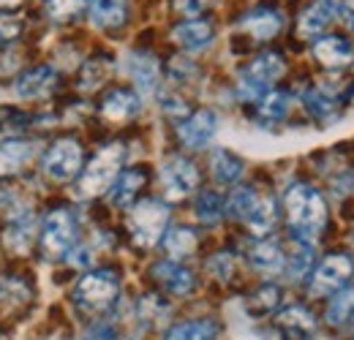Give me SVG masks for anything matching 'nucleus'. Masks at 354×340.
I'll use <instances>...</instances> for the list:
<instances>
[{
  "label": "nucleus",
  "mask_w": 354,
  "mask_h": 340,
  "mask_svg": "<svg viewBox=\"0 0 354 340\" xmlns=\"http://www.w3.org/2000/svg\"><path fill=\"white\" fill-rule=\"evenodd\" d=\"M283 205H286L289 226H292L295 237H300L303 243H310L316 237V232H322V226L327 223V205H324L322 193L306 182H295L286 191Z\"/></svg>",
  "instance_id": "obj_1"
},
{
  "label": "nucleus",
  "mask_w": 354,
  "mask_h": 340,
  "mask_svg": "<svg viewBox=\"0 0 354 340\" xmlns=\"http://www.w3.org/2000/svg\"><path fill=\"white\" fill-rule=\"evenodd\" d=\"M126 161V147L120 142H112L106 147H101L93 161L82 169V177H80V193L82 196H101L104 191L112 188V182L118 180L120 174V167Z\"/></svg>",
  "instance_id": "obj_2"
},
{
  "label": "nucleus",
  "mask_w": 354,
  "mask_h": 340,
  "mask_svg": "<svg viewBox=\"0 0 354 340\" xmlns=\"http://www.w3.org/2000/svg\"><path fill=\"white\" fill-rule=\"evenodd\" d=\"M169 223V207L158 199H145L133 205L129 213V232L136 248H153L167 234Z\"/></svg>",
  "instance_id": "obj_3"
},
{
  "label": "nucleus",
  "mask_w": 354,
  "mask_h": 340,
  "mask_svg": "<svg viewBox=\"0 0 354 340\" xmlns=\"http://www.w3.org/2000/svg\"><path fill=\"white\" fill-rule=\"evenodd\" d=\"M286 71V63L281 55L275 52H265L259 55L257 60H251L243 71H240V79H237V93L243 101H259L270 93V87L275 79H281Z\"/></svg>",
  "instance_id": "obj_4"
},
{
  "label": "nucleus",
  "mask_w": 354,
  "mask_h": 340,
  "mask_svg": "<svg viewBox=\"0 0 354 340\" xmlns=\"http://www.w3.org/2000/svg\"><path fill=\"white\" fill-rule=\"evenodd\" d=\"M118 292H120V281L115 272H109V270L88 272L80 278V283L74 289V302L88 313H101L115 305Z\"/></svg>",
  "instance_id": "obj_5"
},
{
  "label": "nucleus",
  "mask_w": 354,
  "mask_h": 340,
  "mask_svg": "<svg viewBox=\"0 0 354 340\" xmlns=\"http://www.w3.org/2000/svg\"><path fill=\"white\" fill-rule=\"evenodd\" d=\"M77 245V220L68 210H52L41 223V251L46 258H63Z\"/></svg>",
  "instance_id": "obj_6"
},
{
  "label": "nucleus",
  "mask_w": 354,
  "mask_h": 340,
  "mask_svg": "<svg viewBox=\"0 0 354 340\" xmlns=\"http://www.w3.org/2000/svg\"><path fill=\"white\" fill-rule=\"evenodd\" d=\"M82 171V147L74 139L55 142L44 155V174L55 182L74 180Z\"/></svg>",
  "instance_id": "obj_7"
},
{
  "label": "nucleus",
  "mask_w": 354,
  "mask_h": 340,
  "mask_svg": "<svg viewBox=\"0 0 354 340\" xmlns=\"http://www.w3.org/2000/svg\"><path fill=\"white\" fill-rule=\"evenodd\" d=\"M352 272H354V264L349 256H344V254L327 256V258L316 267V272H313V278H310V294H313V297H330V294L341 292L344 283L352 278Z\"/></svg>",
  "instance_id": "obj_8"
},
{
  "label": "nucleus",
  "mask_w": 354,
  "mask_h": 340,
  "mask_svg": "<svg viewBox=\"0 0 354 340\" xmlns=\"http://www.w3.org/2000/svg\"><path fill=\"white\" fill-rule=\"evenodd\" d=\"M161 185H164V193L167 199L172 202H180L185 196H191L199 185V171L196 167L188 161V158H180V155H172L169 161H164L161 167Z\"/></svg>",
  "instance_id": "obj_9"
},
{
  "label": "nucleus",
  "mask_w": 354,
  "mask_h": 340,
  "mask_svg": "<svg viewBox=\"0 0 354 340\" xmlns=\"http://www.w3.org/2000/svg\"><path fill=\"white\" fill-rule=\"evenodd\" d=\"M216 131H218V117H216V112L199 109V112L188 115V117L177 126V136H180L183 147H188V150H202V147H207V144L213 142Z\"/></svg>",
  "instance_id": "obj_10"
},
{
  "label": "nucleus",
  "mask_w": 354,
  "mask_h": 340,
  "mask_svg": "<svg viewBox=\"0 0 354 340\" xmlns=\"http://www.w3.org/2000/svg\"><path fill=\"white\" fill-rule=\"evenodd\" d=\"M275 330L283 340H310L316 332V319L308 308L289 305L275 316Z\"/></svg>",
  "instance_id": "obj_11"
},
{
  "label": "nucleus",
  "mask_w": 354,
  "mask_h": 340,
  "mask_svg": "<svg viewBox=\"0 0 354 340\" xmlns=\"http://www.w3.org/2000/svg\"><path fill=\"white\" fill-rule=\"evenodd\" d=\"M344 14V6L338 0H316L308 11L300 17V36L303 39H313L319 33H324L338 17Z\"/></svg>",
  "instance_id": "obj_12"
},
{
  "label": "nucleus",
  "mask_w": 354,
  "mask_h": 340,
  "mask_svg": "<svg viewBox=\"0 0 354 340\" xmlns=\"http://www.w3.org/2000/svg\"><path fill=\"white\" fill-rule=\"evenodd\" d=\"M153 278H156V283H158L167 294H172V297H185V294H191L194 286H196L194 272L185 270V267L177 264V261H161V264H156V267H153Z\"/></svg>",
  "instance_id": "obj_13"
},
{
  "label": "nucleus",
  "mask_w": 354,
  "mask_h": 340,
  "mask_svg": "<svg viewBox=\"0 0 354 340\" xmlns=\"http://www.w3.org/2000/svg\"><path fill=\"white\" fill-rule=\"evenodd\" d=\"M126 68H129V77L133 79L136 90L142 95H153L158 90L161 82V68H158V60L147 52H131L129 60H126Z\"/></svg>",
  "instance_id": "obj_14"
},
{
  "label": "nucleus",
  "mask_w": 354,
  "mask_h": 340,
  "mask_svg": "<svg viewBox=\"0 0 354 340\" xmlns=\"http://www.w3.org/2000/svg\"><path fill=\"white\" fill-rule=\"evenodd\" d=\"M57 85V71L52 66H39V68H30L25 71L19 79H17V95L19 98H46Z\"/></svg>",
  "instance_id": "obj_15"
},
{
  "label": "nucleus",
  "mask_w": 354,
  "mask_h": 340,
  "mask_svg": "<svg viewBox=\"0 0 354 340\" xmlns=\"http://www.w3.org/2000/svg\"><path fill=\"white\" fill-rule=\"evenodd\" d=\"M313 57L324 68H344V66L354 63V49L352 44L338 39V36H324L313 44Z\"/></svg>",
  "instance_id": "obj_16"
},
{
  "label": "nucleus",
  "mask_w": 354,
  "mask_h": 340,
  "mask_svg": "<svg viewBox=\"0 0 354 340\" xmlns=\"http://www.w3.org/2000/svg\"><path fill=\"white\" fill-rule=\"evenodd\" d=\"M139 109H142V101H139V95L131 93V90H112L104 101H101V115L106 117V120H112V123H126V120H131L139 115Z\"/></svg>",
  "instance_id": "obj_17"
},
{
  "label": "nucleus",
  "mask_w": 354,
  "mask_h": 340,
  "mask_svg": "<svg viewBox=\"0 0 354 340\" xmlns=\"http://www.w3.org/2000/svg\"><path fill=\"white\" fill-rule=\"evenodd\" d=\"M240 28H243L248 36H254L257 41H270V39H275V36L281 33L283 17H281L278 11H270V8H257V11H251V14L243 17Z\"/></svg>",
  "instance_id": "obj_18"
},
{
  "label": "nucleus",
  "mask_w": 354,
  "mask_h": 340,
  "mask_svg": "<svg viewBox=\"0 0 354 340\" xmlns=\"http://www.w3.org/2000/svg\"><path fill=\"white\" fill-rule=\"evenodd\" d=\"M142 185H145V171L142 169L120 171V174H118V180H115V182H112V188H109V202H112L115 207H120V210L131 207Z\"/></svg>",
  "instance_id": "obj_19"
},
{
  "label": "nucleus",
  "mask_w": 354,
  "mask_h": 340,
  "mask_svg": "<svg viewBox=\"0 0 354 340\" xmlns=\"http://www.w3.org/2000/svg\"><path fill=\"white\" fill-rule=\"evenodd\" d=\"M36 150L39 147L33 142H3L0 144V177L19 171L28 161H33Z\"/></svg>",
  "instance_id": "obj_20"
},
{
  "label": "nucleus",
  "mask_w": 354,
  "mask_h": 340,
  "mask_svg": "<svg viewBox=\"0 0 354 340\" xmlns=\"http://www.w3.org/2000/svg\"><path fill=\"white\" fill-rule=\"evenodd\" d=\"M172 39L188 52H199L213 44V28L207 22H183L175 28Z\"/></svg>",
  "instance_id": "obj_21"
},
{
  "label": "nucleus",
  "mask_w": 354,
  "mask_h": 340,
  "mask_svg": "<svg viewBox=\"0 0 354 340\" xmlns=\"http://www.w3.org/2000/svg\"><path fill=\"white\" fill-rule=\"evenodd\" d=\"M90 22L95 28H118L126 22V0H90Z\"/></svg>",
  "instance_id": "obj_22"
},
{
  "label": "nucleus",
  "mask_w": 354,
  "mask_h": 340,
  "mask_svg": "<svg viewBox=\"0 0 354 340\" xmlns=\"http://www.w3.org/2000/svg\"><path fill=\"white\" fill-rule=\"evenodd\" d=\"M221 327L213 319H194V321H180L175 324L164 340H216Z\"/></svg>",
  "instance_id": "obj_23"
},
{
  "label": "nucleus",
  "mask_w": 354,
  "mask_h": 340,
  "mask_svg": "<svg viewBox=\"0 0 354 340\" xmlns=\"http://www.w3.org/2000/svg\"><path fill=\"white\" fill-rule=\"evenodd\" d=\"M275 220H278V210H275V202L272 199H267V196H257V202H254V207H251V213L245 215V226L251 229V234L254 237H265L272 232V226H275Z\"/></svg>",
  "instance_id": "obj_24"
},
{
  "label": "nucleus",
  "mask_w": 354,
  "mask_h": 340,
  "mask_svg": "<svg viewBox=\"0 0 354 340\" xmlns=\"http://www.w3.org/2000/svg\"><path fill=\"white\" fill-rule=\"evenodd\" d=\"M289 106H292V98L289 93L283 90H270L265 98H259V106H257V115L265 126H275L281 123L286 115H289Z\"/></svg>",
  "instance_id": "obj_25"
},
{
  "label": "nucleus",
  "mask_w": 354,
  "mask_h": 340,
  "mask_svg": "<svg viewBox=\"0 0 354 340\" xmlns=\"http://www.w3.org/2000/svg\"><path fill=\"white\" fill-rule=\"evenodd\" d=\"M248 258H251V267L259 270V272H265V275H272V272H278V270L286 267L283 251L275 243H257L248 251Z\"/></svg>",
  "instance_id": "obj_26"
},
{
  "label": "nucleus",
  "mask_w": 354,
  "mask_h": 340,
  "mask_svg": "<svg viewBox=\"0 0 354 340\" xmlns=\"http://www.w3.org/2000/svg\"><path fill=\"white\" fill-rule=\"evenodd\" d=\"M30 243H33V213L25 210V213L17 215L11 220V226L6 229V245L17 254H25L30 248Z\"/></svg>",
  "instance_id": "obj_27"
},
{
  "label": "nucleus",
  "mask_w": 354,
  "mask_h": 340,
  "mask_svg": "<svg viewBox=\"0 0 354 340\" xmlns=\"http://www.w3.org/2000/svg\"><path fill=\"white\" fill-rule=\"evenodd\" d=\"M210 171H213V177L221 182V185H232V182H237L240 177H243V161L237 158V155H232L229 150H216L213 153V158H210Z\"/></svg>",
  "instance_id": "obj_28"
},
{
  "label": "nucleus",
  "mask_w": 354,
  "mask_h": 340,
  "mask_svg": "<svg viewBox=\"0 0 354 340\" xmlns=\"http://www.w3.org/2000/svg\"><path fill=\"white\" fill-rule=\"evenodd\" d=\"M28 302H30V289H28V283H22L19 278L0 281V310H3V313L22 310Z\"/></svg>",
  "instance_id": "obj_29"
},
{
  "label": "nucleus",
  "mask_w": 354,
  "mask_h": 340,
  "mask_svg": "<svg viewBox=\"0 0 354 340\" xmlns=\"http://www.w3.org/2000/svg\"><path fill=\"white\" fill-rule=\"evenodd\" d=\"M196 243H199L196 232H191V229H185V226L169 229V232L164 234V248H167V254L172 256L175 261L194 254V251H196Z\"/></svg>",
  "instance_id": "obj_30"
},
{
  "label": "nucleus",
  "mask_w": 354,
  "mask_h": 340,
  "mask_svg": "<svg viewBox=\"0 0 354 340\" xmlns=\"http://www.w3.org/2000/svg\"><path fill=\"white\" fill-rule=\"evenodd\" d=\"M303 104H306L310 117L319 120V123H327V120L335 117V98L330 93H324L322 87L319 90H308L306 98H303Z\"/></svg>",
  "instance_id": "obj_31"
},
{
  "label": "nucleus",
  "mask_w": 354,
  "mask_h": 340,
  "mask_svg": "<svg viewBox=\"0 0 354 340\" xmlns=\"http://www.w3.org/2000/svg\"><path fill=\"white\" fill-rule=\"evenodd\" d=\"M352 316H354V286H349V289L335 292V297H333L330 308H327V321L333 327H344Z\"/></svg>",
  "instance_id": "obj_32"
},
{
  "label": "nucleus",
  "mask_w": 354,
  "mask_h": 340,
  "mask_svg": "<svg viewBox=\"0 0 354 340\" xmlns=\"http://www.w3.org/2000/svg\"><path fill=\"white\" fill-rule=\"evenodd\" d=\"M278 305H281V289L278 286H262V289H257L248 297V302H245V308H248L251 316H270Z\"/></svg>",
  "instance_id": "obj_33"
},
{
  "label": "nucleus",
  "mask_w": 354,
  "mask_h": 340,
  "mask_svg": "<svg viewBox=\"0 0 354 340\" xmlns=\"http://www.w3.org/2000/svg\"><path fill=\"white\" fill-rule=\"evenodd\" d=\"M223 215H226V205L218 193L213 191H205L199 199H196V218L205 223V226H213L218 223Z\"/></svg>",
  "instance_id": "obj_34"
},
{
  "label": "nucleus",
  "mask_w": 354,
  "mask_h": 340,
  "mask_svg": "<svg viewBox=\"0 0 354 340\" xmlns=\"http://www.w3.org/2000/svg\"><path fill=\"white\" fill-rule=\"evenodd\" d=\"M85 11V0H46V17L52 22H68Z\"/></svg>",
  "instance_id": "obj_35"
},
{
  "label": "nucleus",
  "mask_w": 354,
  "mask_h": 340,
  "mask_svg": "<svg viewBox=\"0 0 354 340\" xmlns=\"http://www.w3.org/2000/svg\"><path fill=\"white\" fill-rule=\"evenodd\" d=\"M254 202H257V193L251 188H234L232 196H229V202H226V213L232 215V218L245 220V215L251 213Z\"/></svg>",
  "instance_id": "obj_36"
},
{
  "label": "nucleus",
  "mask_w": 354,
  "mask_h": 340,
  "mask_svg": "<svg viewBox=\"0 0 354 340\" xmlns=\"http://www.w3.org/2000/svg\"><path fill=\"white\" fill-rule=\"evenodd\" d=\"M310 261H313V254H310V245L308 243H303L292 258H289V264H286V272H289V278L292 281H300V278H306L310 270Z\"/></svg>",
  "instance_id": "obj_37"
},
{
  "label": "nucleus",
  "mask_w": 354,
  "mask_h": 340,
  "mask_svg": "<svg viewBox=\"0 0 354 340\" xmlns=\"http://www.w3.org/2000/svg\"><path fill=\"white\" fill-rule=\"evenodd\" d=\"M106 63H101V60H90L88 66H85V71H82V79H80V87L82 90H95V87L104 82V74H106Z\"/></svg>",
  "instance_id": "obj_38"
},
{
  "label": "nucleus",
  "mask_w": 354,
  "mask_h": 340,
  "mask_svg": "<svg viewBox=\"0 0 354 340\" xmlns=\"http://www.w3.org/2000/svg\"><path fill=\"white\" fill-rule=\"evenodd\" d=\"M22 30V19L17 14H0V44L17 39Z\"/></svg>",
  "instance_id": "obj_39"
},
{
  "label": "nucleus",
  "mask_w": 354,
  "mask_h": 340,
  "mask_svg": "<svg viewBox=\"0 0 354 340\" xmlns=\"http://www.w3.org/2000/svg\"><path fill=\"white\" fill-rule=\"evenodd\" d=\"M207 267H210V272H213L218 281H229V275L234 272V261H232V256L229 254L213 256V258L207 261Z\"/></svg>",
  "instance_id": "obj_40"
},
{
  "label": "nucleus",
  "mask_w": 354,
  "mask_h": 340,
  "mask_svg": "<svg viewBox=\"0 0 354 340\" xmlns=\"http://www.w3.org/2000/svg\"><path fill=\"white\" fill-rule=\"evenodd\" d=\"M85 340H118V335H115V327L109 321H95L85 332Z\"/></svg>",
  "instance_id": "obj_41"
},
{
  "label": "nucleus",
  "mask_w": 354,
  "mask_h": 340,
  "mask_svg": "<svg viewBox=\"0 0 354 340\" xmlns=\"http://www.w3.org/2000/svg\"><path fill=\"white\" fill-rule=\"evenodd\" d=\"M177 8L185 14V17H194L199 11V0H177Z\"/></svg>",
  "instance_id": "obj_42"
},
{
  "label": "nucleus",
  "mask_w": 354,
  "mask_h": 340,
  "mask_svg": "<svg viewBox=\"0 0 354 340\" xmlns=\"http://www.w3.org/2000/svg\"><path fill=\"white\" fill-rule=\"evenodd\" d=\"M19 3H25V0H0V6H6V8H17Z\"/></svg>",
  "instance_id": "obj_43"
},
{
  "label": "nucleus",
  "mask_w": 354,
  "mask_h": 340,
  "mask_svg": "<svg viewBox=\"0 0 354 340\" xmlns=\"http://www.w3.org/2000/svg\"><path fill=\"white\" fill-rule=\"evenodd\" d=\"M349 3H352V8H346V6H344V8H346V11H349V14H354V0H349Z\"/></svg>",
  "instance_id": "obj_44"
}]
</instances>
